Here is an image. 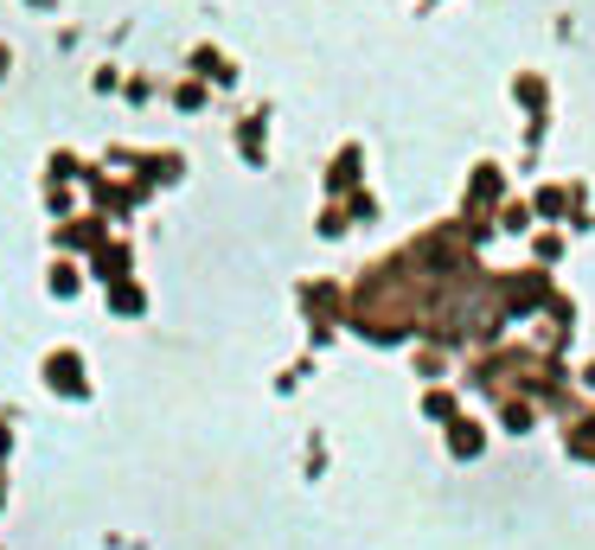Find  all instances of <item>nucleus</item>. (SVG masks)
Segmentation results:
<instances>
[{
    "label": "nucleus",
    "mask_w": 595,
    "mask_h": 550,
    "mask_svg": "<svg viewBox=\"0 0 595 550\" xmlns=\"http://www.w3.org/2000/svg\"><path fill=\"white\" fill-rule=\"evenodd\" d=\"M52 378H58L65 391H83V378H77V359H58V366H52Z\"/></svg>",
    "instance_id": "obj_1"
}]
</instances>
